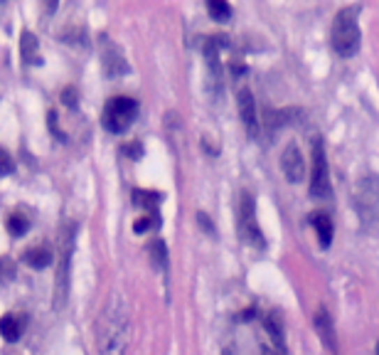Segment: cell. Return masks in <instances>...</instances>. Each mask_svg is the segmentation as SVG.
I'll return each instance as SVG.
<instances>
[{
    "label": "cell",
    "mask_w": 379,
    "mask_h": 355,
    "mask_svg": "<svg viewBox=\"0 0 379 355\" xmlns=\"http://www.w3.org/2000/svg\"><path fill=\"white\" fill-rule=\"evenodd\" d=\"M131 345V308L121 294H111L96 319L99 355H126Z\"/></svg>",
    "instance_id": "1"
},
{
    "label": "cell",
    "mask_w": 379,
    "mask_h": 355,
    "mask_svg": "<svg viewBox=\"0 0 379 355\" xmlns=\"http://www.w3.org/2000/svg\"><path fill=\"white\" fill-rule=\"evenodd\" d=\"M74 242H77V225L67 222L59 235V252H57V269H54V296L52 306L62 311L69 298V279H72V254Z\"/></svg>",
    "instance_id": "2"
},
{
    "label": "cell",
    "mask_w": 379,
    "mask_h": 355,
    "mask_svg": "<svg viewBox=\"0 0 379 355\" xmlns=\"http://www.w3.org/2000/svg\"><path fill=\"white\" fill-rule=\"evenodd\" d=\"M359 8H343V10L335 15L333 32H330V42H333V50L340 57H352L359 52V22H357Z\"/></svg>",
    "instance_id": "3"
},
{
    "label": "cell",
    "mask_w": 379,
    "mask_h": 355,
    "mask_svg": "<svg viewBox=\"0 0 379 355\" xmlns=\"http://www.w3.org/2000/svg\"><path fill=\"white\" fill-rule=\"evenodd\" d=\"M138 116V101L131 99V96H114V99L106 101L104 106V129L109 133H124L131 129V124Z\"/></svg>",
    "instance_id": "4"
},
{
    "label": "cell",
    "mask_w": 379,
    "mask_h": 355,
    "mask_svg": "<svg viewBox=\"0 0 379 355\" xmlns=\"http://www.w3.org/2000/svg\"><path fill=\"white\" fill-rule=\"evenodd\" d=\"M239 232H241V240H244L246 245L256 247V249H264V247H266L264 232H261L259 219H256L254 195H249V193L241 195V205H239Z\"/></svg>",
    "instance_id": "5"
},
{
    "label": "cell",
    "mask_w": 379,
    "mask_h": 355,
    "mask_svg": "<svg viewBox=\"0 0 379 355\" xmlns=\"http://www.w3.org/2000/svg\"><path fill=\"white\" fill-rule=\"evenodd\" d=\"M359 217L364 222H379V180L377 175H364L355 190Z\"/></svg>",
    "instance_id": "6"
},
{
    "label": "cell",
    "mask_w": 379,
    "mask_h": 355,
    "mask_svg": "<svg viewBox=\"0 0 379 355\" xmlns=\"http://www.w3.org/2000/svg\"><path fill=\"white\" fill-rule=\"evenodd\" d=\"M311 198L322 200L330 195V171H327V156L325 148H322V141L315 138L313 141V166H311Z\"/></svg>",
    "instance_id": "7"
},
{
    "label": "cell",
    "mask_w": 379,
    "mask_h": 355,
    "mask_svg": "<svg viewBox=\"0 0 379 355\" xmlns=\"http://www.w3.org/2000/svg\"><path fill=\"white\" fill-rule=\"evenodd\" d=\"M101 64H104V72L106 77L116 79V77H124V74L131 72L128 62L124 57V50L111 42L109 37H101Z\"/></svg>",
    "instance_id": "8"
},
{
    "label": "cell",
    "mask_w": 379,
    "mask_h": 355,
    "mask_svg": "<svg viewBox=\"0 0 379 355\" xmlns=\"http://www.w3.org/2000/svg\"><path fill=\"white\" fill-rule=\"evenodd\" d=\"M281 171H283L286 180H291V183H301L303 178H306V161H303V153L296 143H288V146L283 148Z\"/></svg>",
    "instance_id": "9"
},
{
    "label": "cell",
    "mask_w": 379,
    "mask_h": 355,
    "mask_svg": "<svg viewBox=\"0 0 379 355\" xmlns=\"http://www.w3.org/2000/svg\"><path fill=\"white\" fill-rule=\"evenodd\" d=\"M237 104H239V116H241V124H244L246 133H249L251 138H259V116H256L254 94H251L249 89H241L239 96H237Z\"/></svg>",
    "instance_id": "10"
},
{
    "label": "cell",
    "mask_w": 379,
    "mask_h": 355,
    "mask_svg": "<svg viewBox=\"0 0 379 355\" xmlns=\"http://www.w3.org/2000/svg\"><path fill=\"white\" fill-rule=\"evenodd\" d=\"M313 324H315V331L320 333L322 345H325V348L330 350L333 355H338V338H335V326H333V319H330V314H327L325 308H318Z\"/></svg>",
    "instance_id": "11"
},
{
    "label": "cell",
    "mask_w": 379,
    "mask_h": 355,
    "mask_svg": "<svg viewBox=\"0 0 379 355\" xmlns=\"http://www.w3.org/2000/svg\"><path fill=\"white\" fill-rule=\"evenodd\" d=\"M27 328V316L25 314H8L0 319V335L10 343L20 340V335L25 333Z\"/></svg>",
    "instance_id": "12"
},
{
    "label": "cell",
    "mask_w": 379,
    "mask_h": 355,
    "mask_svg": "<svg viewBox=\"0 0 379 355\" xmlns=\"http://www.w3.org/2000/svg\"><path fill=\"white\" fill-rule=\"evenodd\" d=\"M311 225L315 227L318 237H320V247H330V242H333V219L325 212H313Z\"/></svg>",
    "instance_id": "13"
},
{
    "label": "cell",
    "mask_w": 379,
    "mask_h": 355,
    "mask_svg": "<svg viewBox=\"0 0 379 355\" xmlns=\"http://www.w3.org/2000/svg\"><path fill=\"white\" fill-rule=\"evenodd\" d=\"M52 252L47 249V247H35V249H27L25 252V264H30L32 269H47V266L52 264Z\"/></svg>",
    "instance_id": "14"
},
{
    "label": "cell",
    "mask_w": 379,
    "mask_h": 355,
    "mask_svg": "<svg viewBox=\"0 0 379 355\" xmlns=\"http://www.w3.org/2000/svg\"><path fill=\"white\" fill-rule=\"evenodd\" d=\"M22 57H25V62H40V57H37V50H40V42H37V37L32 35L30 30L22 32Z\"/></svg>",
    "instance_id": "15"
},
{
    "label": "cell",
    "mask_w": 379,
    "mask_h": 355,
    "mask_svg": "<svg viewBox=\"0 0 379 355\" xmlns=\"http://www.w3.org/2000/svg\"><path fill=\"white\" fill-rule=\"evenodd\" d=\"M161 198L163 195L156 193V190H140V188L133 190V205H138V208H148V210L156 208L161 203Z\"/></svg>",
    "instance_id": "16"
},
{
    "label": "cell",
    "mask_w": 379,
    "mask_h": 355,
    "mask_svg": "<svg viewBox=\"0 0 379 355\" xmlns=\"http://www.w3.org/2000/svg\"><path fill=\"white\" fill-rule=\"evenodd\" d=\"M207 13L212 15V20H217V22L232 20V8H229V3H224V0H209Z\"/></svg>",
    "instance_id": "17"
},
{
    "label": "cell",
    "mask_w": 379,
    "mask_h": 355,
    "mask_svg": "<svg viewBox=\"0 0 379 355\" xmlns=\"http://www.w3.org/2000/svg\"><path fill=\"white\" fill-rule=\"evenodd\" d=\"M151 261L158 266V269H163V272L168 269V247L163 240L151 242Z\"/></svg>",
    "instance_id": "18"
},
{
    "label": "cell",
    "mask_w": 379,
    "mask_h": 355,
    "mask_svg": "<svg viewBox=\"0 0 379 355\" xmlns=\"http://www.w3.org/2000/svg\"><path fill=\"white\" fill-rule=\"evenodd\" d=\"M264 326H266V331H269V335H271V340H274L276 348L283 350V328H281L278 319H276V316H266Z\"/></svg>",
    "instance_id": "19"
},
{
    "label": "cell",
    "mask_w": 379,
    "mask_h": 355,
    "mask_svg": "<svg viewBox=\"0 0 379 355\" xmlns=\"http://www.w3.org/2000/svg\"><path fill=\"white\" fill-rule=\"evenodd\" d=\"M27 230H30V219L22 217V215H10V219H8V232H10L13 237H22Z\"/></svg>",
    "instance_id": "20"
},
{
    "label": "cell",
    "mask_w": 379,
    "mask_h": 355,
    "mask_svg": "<svg viewBox=\"0 0 379 355\" xmlns=\"http://www.w3.org/2000/svg\"><path fill=\"white\" fill-rule=\"evenodd\" d=\"M158 227H161V217H158V212H153V215H146V217H140L133 225V230L138 232V235H143V232L158 230Z\"/></svg>",
    "instance_id": "21"
},
{
    "label": "cell",
    "mask_w": 379,
    "mask_h": 355,
    "mask_svg": "<svg viewBox=\"0 0 379 355\" xmlns=\"http://www.w3.org/2000/svg\"><path fill=\"white\" fill-rule=\"evenodd\" d=\"M15 279V264L10 256H0V284H8Z\"/></svg>",
    "instance_id": "22"
},
{
    "label": "cell",
    "mask_w": 379,
    "mask_h": 355,
    "mask_svg": "<svg viewBox=\"0 0 379 355\" xmlns=\"http://www.w3.org/2000/svg\"><path fill=\"white\" fill-rule=\"evenodd\" d=\"M62 104L64 106H69V109H77L79 106V92H77V87H67L62 92Z\"/></svg>",
    "instance_id": "23"
},
{
    "label": "cell",
    "mask_w": 379,
    "mask_h": 355,
    "mask_svg": "<svg viewBox=\"0 0 379 355\" xmlns=\"http://www.w3.org/2000/svg\"><path fill=\"white\" fill-rule=\"evenodd\" d=\"M13 173V158L6 148H0V175H10Z\"/></svg>",
    "instance_id": "24"
},
{
    "label": "cell",
    "mask_w": 379,
    "mask_h": 355,
    "mask_svg": "<svg viewBox=\"0 0 379 355\" xmlns=\"http://www.w3.org/2000/svg\"><path fill=\"white\" fill-rule=\"evenodd\" d=\"M198 222L202 225L205 232H209V235H217V230H214V225H212V219H207V215H205V212L198 215Z\"/></svg>",
    "instance_id": "25"
},
{
    "label": "cell",
    "mask_w": 379,
    "mask_h": 355,
    "mask_svg": "<svg viewBox=\"0 0 379 355\" xmlns=\"http://www.w3.org/2000/svg\"><path fill=\"white\" fill-rule=\"evenodd\" d=\"M47 119H50V131H54V133H57V136L64 141V133L59 131V124H57V114H54V111H50V116H47Z\"/></svg>",
    "instance_id": "26"
},
{
    "label": "cell",
    "mask_w": 379,
    "mask_h": 355,
    "mask_svg": "<svg viewBox=\"0 0 379 355\" xmlns=\"http://www.w3.org/2000/svg\"><path fill=\"white\" fill-rule=\"evenodd\" d=\"M126 153H131V156L140 158V153H143V148H140V143H133V146H128V148H126Z\"/></svg>",
    "instance_id": "27"
},
{
    "label": "cell",
    "mask_w": 379,
    "mask_h": 355,
    "mask_svg": "<svg viewBox=\"0 0 379 355\" xmlns=\"http://www.w3.org/2000/svg\"><path fill=\"white\" fill-rule=\"evenodd\" d=\"M377 355H379V343H377Z\"/></svg>",
    "instance_id": "28"
}]
</instances>
